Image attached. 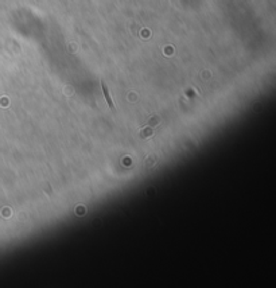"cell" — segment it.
<instances>
[{"mask_svg": "<svg viewBox=\"0 0 276 288\" xmlns=\"http://www.w3.org/2000/svg\"><path fill=\"white\" fill-rule=\"evenodd\" d=\"M101 86H102V92H104V96H105L106 102H108V105H109V108L115 109V105H114V102H112V100H111V96H109V92H108V88H106V84L104 83V81L101 83Z\"/></svg>", "mask_w": 276, "mask_h": 288, "instance_id": "6da1fadb", "label": "cell"}]
</instances>
